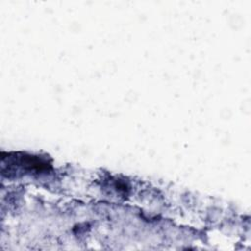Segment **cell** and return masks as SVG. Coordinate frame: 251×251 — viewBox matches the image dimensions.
<instances>
[{
    "label": "cell",
    "instance_id": "1",
    "mask_svg": "<svg viewBox=\"0 0 251 251\" xmlns=\"http://www.w3.org/2000/svg\"><path fill=\"white\" fill-rule=\"evenodd\" d=\"M52 169L51 162L42 156L28 155L25 153H8L7 157L2 155V173L11 175L41 174Z\"/></svg>",
    "mask_w": 251,
    "mask_h": 251
}]
</instances>
